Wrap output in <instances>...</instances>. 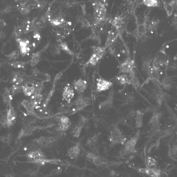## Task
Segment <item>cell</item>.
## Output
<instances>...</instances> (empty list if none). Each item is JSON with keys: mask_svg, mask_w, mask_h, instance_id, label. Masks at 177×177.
<instances>
[{"mask_svg": "<svg viewBox=\"0 0 177 177\" xmlns=\"http://www.w3.org/2000/svg\"><path fill=\"white\" fill-rule=\"evenodd\" d=\"M88 119L84 116L81 117L76 126L72 131L73 135L75 138H79L83 128L88 122Z\"/></svg>", "mask_w": 177, "mask_h": 177, "instance_id": "8", "label": "cell"}, {"mask_svg": "<svg viewBox=\"0 0 177 177\" xmlns=\"http://www.w3.org/2000/svg\"><path fill=\"white\" fill-rule=\"evenodd\" d=\"M74 88L78 93H83L87 88V83L86 81L82 79L75 81L73 83Z\"/></svg>", "mask_w": 177, "mask_h": 177, "instance_id": "13", "label": "cell"}, {"mask_svg": "<svg viewBox=\"0 0 177 177\" xmlns=\"http://www.w3.org/2000/svg\"><path fill=\"white\" fill-rule=\"evenodd\" d=\"M114 91L113 90L110 91L107 99L100 103L98 105L99 109L102 110H106L112 108L114 105Z\"/></svg>", "mask_w": 177, "mask_h": 177, "instance_id": "5", "label": "cell"}, {"mask_svg": "<svg viewBox=\"0 0 177 177\" xmlns=\"http://www.w3.org/2000/svg\"><path fill=\"white\" fill-rule=\"evenodd\" d=\"M74 95L75 93L74 90L72 86L69 85L65 87L62 94L63 100L69 103L71 100L73 98Z\"/></svg>", "mask_w": 177, "mask_h": 177, "instance_id": "16", "label": "cell"}, {"mask_svg": "<svg viewBox=\"0 0 177 177\" xmlns=\"http://www.w3.org/2000/svg\"><path fill=\"white\" fill-rule=\"evenodd\" d=\"M140 137V132L138 131L133 136L126 141L124 144L123 148L120 152L121 157H125L135 152V146Z\"/></svg>", "mask_w": 177, "mask_h": 177, "instance_id": "2", "label": "cell"}, {"mask_svg": "<svg viewBox=\"0 0 177 177\" xmlns=\"http://www.w3.org/2000/svg\"><path fill=\"white\" fill-rule=\"evenodd\" d=\"M118 174L116 173V172H115V171H111L110 172L109 175L111 177H115L118 176Z\"/></svg>", "mask_w": 177, "mask_h": 177, "instance_id": "43", "label": "cell"}, {"mask_svg": "<svg viewBox=\"0 0 177 177\" xmlns=\"http://www.w3.org/2000/svg\"><path fill=\"white\" fill-rule=\"evenodd\" d=\"M134 64L133 61H131L129 58H128L125 62L121 65V72L123 73H130L134 71Z\"/></svg>", "mask_w": 177, "mask_h": 177, "instance_id": "15", "label": "cell"}, {"mask_svg": "<svg viewBox=\"0 0 177 177\" xmlns=\"http://www.w3.org/2000/svg\"><path fill=\"white\" fill-rule=\"evenodd\" d=\"M30 50V48H20V52L22 56H25L27 55L28 52Z\"/></svg>", "mask_w": 177, "mask_h": 177, "instance_id": "37", "label": "cell"}, {"mask_svg": "<svg viewBox=\"0 0 177 177\" xmlns=\"http://www.w3.org/2000/svg\"><path fill=\"white\" fill-rule=\"evenodd\" d=\"M43 99L42 95L41 94L39 91H36L31 97L30 102L33 108L38 106L41 104V101Z\"/></svg>", "mask_w": 177, "mask_h": 177, "instance_id": "19", "label": "cell"}, {"mask_svg": "<svg viewBox=\"0 0 177 177\" xmlns=\"http://www.w3.org/2000/svg\"><path fill=\"white\" fill-rule=\"evenodd\" d=\"M95 10V18L98 22H100L105 18L106 15V9L104 4L101 3L96 2L93 4Z\"/></svg>", "mask_w": 177, "mask_h": 177, "instance_id": "4", "label": "cell"}, {"mask_svg": "<svg viewBox=\"0 0 177 177\" xmlns=\"http://www.w3.org/2000/svg\"><path fill=\"white\" fill-rule=\"evenodd\" d=\"M40 56L39 54H36L35 55H33L31 60V65L33 67L37 65L39 62Z\"/></svg>", "mask_w": 177, "mask_h": 177, "instance_id": "28", "label": "cell"}, {"mask_svg": "<svg viewBox=\"0 0 177 177\" xmlns=\"http://www.w3.org/2000/svg\"><path fill=\"white\" fill-rule=\"evenodd\" d=\"M14 33L16 37H19L24 33L22 26L16 27L14 30Z\"/></svg>", "mask_w": 177, "mask_h": 177, "instance_id": "29", "label": "cell"}, {"mask_svg": "<svg viewBox=\"0 0 177 177\" xmlns=\"http://www.w3.org/2000/svg\"><path fill=\"white\" fill-rule=\"evenodd\" d=\"M157 162L155 158L150 156H148L147 159V166L148 167H152L156 166Z\"/></svg>", "mask_w": 177, "mask_h": 177, "instance_id": "27", "label": "cell"}, {"mask_svg": "<svg viewBox=\"0 0 177 177\" xmlns=\"http://www.w3.org/2000/svg\"><path fill=\"white\" fill-rule=\"evenodd\" d=\"M71 123L64 124L60 123L58 129V131H65L68 129L69 127L70 126Z\"/></svg>", "mask_w": 177, "mask_h": 177, "instance_id": "31", "label": "cell"}, {"mask_svg": "<svg viewBox=\"0 0 177 177\" xmlns=\"http://www.w3.org/2000/svg\"><path fill=\"white\" fill-rule=\"evenodd\" d=\"M28 157L30 159L37 163L43 162L45 158V155L39 149L31 151L28 154Z\"/></svg>", "mask_w": 177, "mask_h": 177, "instance_id": "6", "label": "cell"}, {"mask_svg": "<svg viewBox=\"0 0 177 177\" xmlns=\"http://www.w3.org/2000/svg\"><path fill=\"white\" fill-rule=\"evenodd\" d=\"M143 115V113L140 111H136L135 119V125L137 128H140L142 127Z\"/></svg>", "mask_w": 177, "mask_h": 177, "instance_id": "23", "label": "cell"}, {"mask_svg": "<svg viewBox=\"0 0 177 177\" xmlns=\"http://www.w3.org/2000/svg\"><path fill=\"white\" fill-rule=\"evenodd\" d=\"M90 104V100L87 97L81 95L78 96L74 102L75 106V112L81 111L85 109Z\"/></svg>", "mask_w": 177, "mask_h": 177, "instance_id": "3", "label": "cell"}, {"mask_svg": "<svg viewBox=\"0 0 177 177\" xmlns=\"http://www.w3.org/2000/svg\"><path fill=\"white\" fill-rule=\"evenodd\" d=\"M100 134V133L95 134L92 136L88 138L86 142L87 146L91 149L92 152L96 154H98V152L97 145Z\"/></svg>", "mask_w": 177, "mask_h": 177, "instance_id": "7", "label": "cell"}, {"mask_svg": "<svg viewBox=\"0 0 177 177\" xmlns=\"http://www.w3.org/2000/svg\"><path fill=\"white\" fill-rule=\"evenodd\" d=\"M3 99L4 102L5 104H8V103L11 102L10 93V90L8 88H5L4 90Z\"/></svg>", "mask_w": 177, "mask_h": 177, "instance_id": "25", "label": "cell"}, {"mask_svg": "<svg viewBox=\"0 0 177 177\" xmlns=\"http://www.w3.org/2000/svg\"><path fill=\"white\" fill-rule=\"evenodd\" d=\"M55 139L53 138H38L37 140V144L38 145L42 147H47L55 142Z\"/></svg>", "mask_w": 177, "mask_h": 177, "instance_id": "18", "label": "cell"}, {"mask_svg": "<svg viewBox=\"0 0 177 177\" xmlns=\"http://www.w3.org/2000/svg\"><path fill=\"white\" fill-rule=\"evenodd\" d=\"M1 141L4 143L7 144H10L11 141V138L9 135L6 137H4L2 138Z\"/></svg>", "mask_w": 177, "mask_h": 177, "instance_id": "38", "label": "cell"}, {"mask_svg": "<svg viewBox=\"0 0 177 177\" xmlns=\"http://www.w3.org/2000/svg\"><path fill=\"white\" fill-rule=\"evenodd\" d=\"M113 83L110 81H107L102 78L97 79L96 91L102 92L109 89L112 87Z\"/></svg>", "mask_w": 177, "mask_h": 177, "instance_id": "10", "label": "cell"}, {"mask_svg": "<svg viewBox=\"0 0 177 177\" xmlns=\"http://www.w3.org/2000/svg\"><path fill=\"white\" fill-rule=\"evenodd\" d=\"M144 3L146 5L148 6H152L155 4H156V1H144Z\"/></svg>", "mask_w": 177, "mask_h": 177, "instance_id": "39", "label": "cell"}, {"mask_svg": "<svg viewBox=\"0 0 177 177\" xmlns=\"http://www.w3.org/2000/svg\"><path fill=\"white\" fill-rule=\"evenodd\" d=\"M136 112L134 111H132L129 113V115H128V118L129 119H132V118L136 116Z\"/></svg>", "mask_w": 177, "mask_h": 177, "instance_id": "40", "label": "cell"}, {"mask_svg": "<svg viewBox=\"0 0 177 177\" xmlns=\"http://www.w3.org/2000/svg\"><path fill=\"white\" fill-rule=\"evenodd\" d=\"M21 104L25 108L28 113L31 114L33 112L34 108L29 101L24 100Z\"/></svg>", "mask_w": 177, "mask_h": 177, "instance_id": "24", "label": "cell"}, {"mask_svg": "<svg viewBox=\"0 0 177 177\" xmlns=\"http://www.w3.org/2000/svg\"><path fill=\"white\" fill-rule=\"evenodd\" d=\"M129 85H131L135 89H138L140 86L139 80L136 76L134 71L129 73Z\"/></svg>", "mask_w": 177, "mask_h": 177, "instance_id": "20", "label": "cell"}, {"mask_svg": "<svg viewBox=\"0 0 177 177\" xmlns=\"http://www.w3.org/2000/svg\"><path fill=\"white\" fill-rule=\"evenodd\" d=\"M94 165L98 167H104L108 165V160L105 158L100 156L98 155H95L91 160Z\"/></svg>", "mask_w": 177, "mask_h": 177, "instance_id": "17", "label": "cell"}, {"mask_svg": "<svg viewBox=\"0 0 177 177\" xmlns=\"http://www.w3.org/2000/svg\"><path fill=\"white\" fill-rule=\"evenodd\" d=\"M93 54L89 60L90 64L95 65L103 55L104 51L102 48L98 47L93 48Z\"/></svg>", "mask_w": 177, "mask_h": 177, "instance_id": "9", "label": "cell"}, {"mask_svg": "<svg viewBox=\"0 0 177 177\" xmlns=\"http://www.w3.org/2000/svg\"><path fill=\"white\" fill-rule=\"evenodd\" d=\"M141 173L145 174L149 177H161L160 169L155 168L148 167L142 168Z\"/></svg>", "mask_w": 177, "mask_h": 177, "instance_id": "14", "label": "cell"}, {"mask_svg": "<svg viewBox=\"0 0 177 177\" xmlns=\"http://www.w3.org/2000/svg\"><path fill=\"white\" fill-rule=\"evenodd\" d=\"M62 169L61 167H58L54 169L49 174L50 176H53L60 174L61 173Z\"/></svg>", "mask_w": 177, "mask_h": 177, "instance_id": "33", "label": "cell"}, {"mask_svg": "<svg viewBox=\"0 0 177 177\" xmlns=\"http://www.w3.org/2000/svg\"><path fill=\"white\" fill-rule=\"evenodd\" d=\"M116 80L118 83L121 85H129V77L126 74H122L117 77Z\"/></svg>", "mask_w": 177, "mask_h": 177, "instance_id": "21", "label": "cell"}, {"mask_svg": "<svg viewBox=\"0 0 177 177\" xmlns=\"http://www.w3.org/2000/svg\"><path fill=\"white\" fill-rule=\"evenodd\" d=\"M30 12L29 10L26 7H23L21 9V12L22 14H26Z\"/></svg>", "mask_w": 177, "mask_h": 177, "instance_id": "41", "label": "cell"}, {"mask_svg": "<svg viewBox=\"0 0 177 177\" xmlns=\"http://www.w3.org/2000/svg\"><path fill=\"white\" fill-rule=\"evenodd\" d=\"M108 140L110 145L114 146L122 144L124 145L126 142L127 138L117 124H113L110 129Z\"/></svg>", "mask_w": 177, "mask_h": 177, "instance_id": "1", "label": "cell"}, {"mask_svg": "<svg viewBox=\"0 0 177 177\" xmlns=\"http://www.w3.org/2000/svg\"><path fill=\"white\" fill-rule=\"evenodd\" d=\"M10 65L15 68H23L24 66L25 65V62H20V61H16L10 63Z\"/></svg>", "mask_w": 177, "mask_h": 177, "instance_id": "30", "label": "cell"}, {"mask_svg": "<svg viewBox=\"0 0 177 177\" xmlns=\"http://www.w3.org/2000/svg\"><path fill=\"white\" fill-rule=\"evenodd\" d=\"M21 83H16L14 84L11 90V93L13 95L18 93L21 90L22 87L21 86Z\"/></svg>", "mask_w": 177, "mask_h": 177, "instance_id": "26", "label": "cell"}, {"mask_svg": "<svg viewBox=\"0 0 177 177\" xmlns=\"http://www.w3.org/2000/svg\"><path fill=\"white\" fill-rule=\"evenodd\" d=\"M172 153L174 155H176L177 153V146L174 145L172 148Z\"/></svg>", "mask_w": 177, "mask_h": 177, "instance_id": "42", "label": "cell"}, {"mask_svg": "<svg viewBox=\"0 0 177 177\" xmlns=\"http://www.w3.org/2000/svg\"><path fill=\"white\" fill-rule=\"evenodd\" d=\"M10 60H16L19 58V54L18 51H15L11 52L8 56Z\"/></svg>", "mask_w": 177, "mask_h": 177, "instance_id": "32", "label": "cell"}, {"mask_svg": "<svg viewBox=\"0 0 177 177\" xmlns=\"http://www.w3.org/2000/svg\"><path fill=\"white\" fill-rule=\"evenodd\" d=\"M60 47L61 49L66 51L68 52H69V54H71V53H72L71 51L68 48V45H67L66 43H63L61 44Z\"/></svg>", "mask_w": 177, "mask_h": 177, "instance_id": "35", "label": "cell"}, {"mask_svg": "<svg viewBox=\"0 0 177 177\" xmlns=\"http://www.w3.org/2000/svg\"><path fill=\"white\" fill-rule=\"evenodd\" d=\"M61 123L64 124L71 123L70 121L69 118L65 116H62L61 117L60 119Z\"/></svg>", "mask_w": 177, "mask_h": 177, "instance_id": "36", "label": "cell"}, {"mask_svg": "<svg viewBox=\"0 0 177 177\" xmlns=\"http://www.w3.org/2000/svg\"><path fill=\"white\" fill-rule=\"evenodd\" d=\"M35 88L33 85L29 86L28 84H26L22 87V90L25 95L27 96H30L34 93L35 91Z\"/></svg>", "mask_w": 177, "mask_h": 177, "instance_id": "22", "label": "cell"}, {"mask_svg": "<svg viewBox=\"0 0 177 177\" xmlns=\"http://www.w3.org/2000/svg\"><path fill=\"white\" fill-rule=\"evenodd\" d=\"M81 151L80 144L77 143L68 149L67 155L71 159H76L80 155Z\"/></svg>", "mask_w": 177, "mask_h": 177, "instance_id": "12", "label": "cell"}, {"mask_svg": "<svg viewBox=\"0 0 177 177\" xmlns=\"http://www.w3.org/2000/svg\"><path fill=\"white\" fill-rule=\"evenodd\" d=\"M6 117L7 127L11 126L15 122L16 118V114L13 108L11 105V102L7 104Z\"/></svg>", "mask_w": 177, "mask_h": 177, "instance_id": "11", "label": "cell"}, {"mask_svg": "<svg viewBox=\"0 0 177 177\" xmlns=\"http://www.w3.org/2000/svg\"><path fill=\"white\" fill-rule=\"evenodd\" d=\"M135 99V98L132 95H130L127 97L125 100V103L127 105L132 104Z\"/></svg>", "mask_w": 177, "mask_h": 177, "instance_id": "34", "label": "cell"}]
</instances>
